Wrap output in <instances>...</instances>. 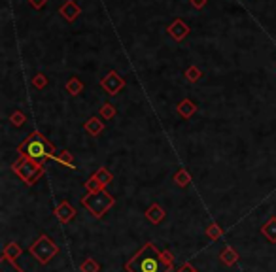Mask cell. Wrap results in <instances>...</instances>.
Instances as JSON below:
<instances>
[{
	"label": "cell",
	"mask_w": 276,
	"mask_h": 272,
	"mask_svg": "<svg viewBox=\"0 0 276 272\" xmlns=\"http://www.w3.org/2000/svg\"><path fill=\"white\" fill-rule=\"evenodd\" d=\"M80 271L82 272H99L101 271V265H99L95 259L89 257V259H86V261L80 265Z\"/></svg>",
	"instance_id": "ac0fdd59"
},
{
	"label": "cell",
	"mask_w": 276,
	"mask_h": 272,
	"mask_svg": "<svg viewBox=\"0 0 276 272\" xmlns=\"http://www.w3.org/2000/svg\"><path fill=\"white\" fill-rule=\"evenodd\" d=\"M19 153H21V157L33 159V161L42 165L44 161L53 159L55 148L52 146V142H48L40 133H33V135L19 146Z\"/></svg>",
	"instance_id": "7a4b0ae2"
},
{
	"label": "cell",
	"mask_w": 276,
	"mask_h": 272,
	"mask_svg": "<svg viewBox=\"0 0 276 272\" xmlns=\"http://www.w3.org/2000/svg\"><path fill=\"white\" fill-rule=\"evenodd\" d=\"M261 235L267 238L269 242H276V216H273L271 220L267 221L263 227H261Z\"/></svg>",
	"instance_id": "9c48e42d"
},
{
	"label": "cell",
	"mask_w": 276,
	"mask_h": 272,
	"mask_svg": "<svg viewBox=\"0 0 276 272\" xmlns=\"http://www.w3.org/2000/svg\"><path fill=\"white\" fill-rule=\"evenodd\" d=\"M101 114H103V116H104L106 119H110V118H114L116 110H114V106H112V104H104L103 110H101Z\"/></svg>",
	"instance_id": "7402d4cb"
},
{
	"label": "cell",
	"mask_w": 276,
	"mask_h": 272,
	"mask_svg": "<svg viewBox=\"0 0 276 272\" xmlns=\"http://www.w3.org/2000/svg\"><path fill=\"white\" fill-rule=\"evenodd\" d=\"M220 259H222V263H224V265H227V267H233V265L239 261V254H237V252H235L231 246H227L224 252L220 254Z\"/></svg>",
	"instance_id": "30bf717a"
},
{
	"label": "cell",
	"mask_w": 276,
	"mask_h": 272,
	"mask_svg": "<svg viewBox=\"0 0 276 272\" xmlns=\"http://www.w3.org/2000/svg\"><path fill=\"white\" fill-rule=\"evenodd\" d=\"M53 159L57 161V163H61V165H65V167H69V169H74V161H72V155L69 152H63L61 153H55L53 155Z\"/></svg>",
	"instance_id": "5bb4252c"
},
{
	"label": "cell",
	"mask_w": 276,
	"mask_h": 272,
	"mask_svg": "<svg viewBox=\"0 0 276 272\" xmlns=\"http://www.w3.org/2000/svg\"><path fill=\"white\" fill-rule=\"evenodd\" d=\"M86 131H87V133H91V136H97L101 131H103V123H101L99 119L91 118L86 123Z\"/></svg>",
	"instance_id": "e0dca14e"
},
{
	"label": "cell",
	"mask_w": 276,
	"mask_h": 272,
	"mask_svg": "<svg viewBox=\"0 0 276 272\" xmlns=\"http://www.w3.org/2000/svg\"><path fill=\"white\" fill-rule=\"evenodd\" d=\"M86 189L89 191V193H99V191H103L104 187L101 186V184H99V182H97L93 176H91V178L86 182Z\"/></svg>",
	"instance_id": "d6986e66"
},
{
	"label": "cell",
	"mask_w": 276,
	"mask_h": 272,
	"mask_svg": "<svg viewBox=\"0 0 276 272\" xmlns=\"http://www.w3.org/2000/svg\"><path fill=\"white\" fill-rule=\"evenodd\" d=\"M174 182H176V186H180V187H186V186H190V182H191V176H190V172L188 170H178L176 172V176H174Z\"/></svg>",
	"instance_id": "9a60e30c"
},
{
	"label": "cell",
	"mask_w": 276,
	"mask_h": 272,
	"mask_svg": "<svg viewBox=\"0 0 276 272\" xmlns=\"http://www.w3.org/2000/svg\"><path fill=\"white\" fill-rule=\"evenodd\" d=\"M12 169H14V172L17 174L27 186H34L36 182H38V178L44 174L42 165L33 161V159H27V157H21L17 163H14Z\"/></svg>",
	"instance_id": "277c9868"
},
{
	"label": "cell",
	"mask_w": 276,
	"mask_h": 272,
	"mask_svg": "<svg viewBox=\"0 0 276 272\" xmlns=\"http://www.w3.org/2000/svg\"><path fill=\"white\" fill-rule=\"evenodd\" d=\"M93 178H95V180H97V182H99V184H101L103 187H106L108 184H110V182H112V174H110L108 170L104 169V167H103V169L97 170V172L93 174Z\"/></svg>",
	"instance_id": "4fadbf2b"
},
{
	"label": "cell",
	"mask_w": 276,
	"mask_h": 272,
	"mask_svg": "<svg viewBox=\"0 0 276 272\" xmlns=\"http://www.w3.org/2000/svg\"><path fill=\"white\" fill-rule=\"evenodd\" d=\"M178 272H197V271H195V269L191 267L190 263H186V265H182V267L178 269Z\"/></svg>",
	"instance_id": "484cf974"
},
{
	"label": "cell",
	"mask_w": 276,
	"mask_h": 272,
	"mask_svg": "<svg viewBox=\"0 0 276 272\" xmlns=\"http://www.w3.org/2000/svg\"><path fill=\"white\" fill-rule=\"evenodd\" d=\"M193 2H195V4H203V0H193Z\"/></svg>",
	"instance_id": "4316f807"
},
{
	"label": "cell",
	"mask_w": 276,
	"mask_h": 272,
	"mask_svg": "<svg viewBox=\"0 0 276 272\" xmlns=\"http://www.w3.org/2000/svg\"><path fill=\"white\" fill-rule=\"evenodd\" d=\"M23 121H25V116H23V114H21V112H16V114H14V116H12V123H14V125H23Z\"/></svg>",
	"instance_id": "603a6c76"
},
{
	"label": "cell",
	"mask_w": 276,
	"mask_h": 272,
	"mask_svg": "<svg viewBox=\"0 0 276 272\" xmlns=\"http://www.w3.org/2000/svg\"><path fill=\"white\" fill-rule=\"evenodd\" d=\"M55 216H57V220L61 221V223H69V221L74 220V216H76V210L70 206V203L67 201H63V203L59 204L57 208H55Z\"/></svg>",
	"instance_id": "52a82bcc"
},
{
	"label": "cell",
	"mask_w": 276,
	"mask_h": 272,
	"mask_svg": "<svg viewBox=\"0 0 276 272\" xmlns=\"http://www.w3.org/2000/svg\"><path fill=\"white\" fill-rule=\"evenodd\" d=\"M34 85L36 87H44V85H46V78H44L42 74H38L34 78Z\"/></svg>",
	"instance_id": "d4e9b609"
},
{
	"label": "cell",
	"mask_w": 276,
	"mask_h": 272,
	"mask_svg": "<svg viewBox=\"0 0 276 272\" xmlns=\"http://www.w3.org/2000/svg\"><path fill=\"white\" fill-rule=\"evenodd\" d=\"M188 78H190L191 82H197V80L201 78V72L195 70V68H190V70H188Z\"/></svg>",
	"instance_id": "cb8c5ba5"
},
{
	"label": "cell",
	"mask_w": 276,
	"mask_h": 272,
	"mask_svg": "<svg viewBox=\"0 0 276 272\" xmlns=\"http://www.w3.org/2000/svg\"><path fill=\"white\" fill-rule=\"evenodd\" d=\"M146 220L152 221L154 225H159L161 221L165 220V210L161 208V204H152L148 210H146Z\"/></svg>",
	"instance_id": "ba28073f"
},
{
	"label": "cell",
	"mask_w": 276,
	"mask_h": 272,
	"mask_svg": "<svg viewBox=\"0 0 276 272\" xmlns=\"http://www.w3.org/2000/svg\"><path fill=\"white\" fill-rule=\"evenodd\" d=\"M29 252H31V255H33V257H36V261H38V263L48 265L53 257L57 255L59 248L55 246V242H53L52 238L46 237V235H42V237H38L34 242L31 244Z\"/></svg>",
	"instance_id": "5b68a950"
},
{
	"label": "cell",
	"mask_w": 276,
	"mask_h": 272,
	"mask_svg": "<svg viewBox=\"0 0 276 272\" xmlns=\"http://www.w3.org/2000/svg\"><path fill=\"white\" fill-rule=\"evenodd\" d=\"M101 85H103V87L108 91V93H110V95H116L118 91H121V87H123L125 84H123V80H121L116 72H110L106 78H103Z\"/></svg>",
	"instance_id": "8992f818"
},
{
	"label": "cell",
	"mask_w": 276,
	"mask_h": 272,
	"mask_svg": "<svg viewBox=\"0 0 276 272\" xmlns=\"http://www.w3.org/2000/svg\"><path fill=\"white\" fill-rule=\"evenodd\" d=\"M21 254H23V250H21V246L19 244H16V242H8L6 246H4V252H2V255H6V257H10V259H17V257H21Z\"/></svg>",
	"instance_id": "7c38bea8"
},
{
	"label": "cell",
	"mask_w": 276,
	"mask_h": 272,
	"mask_svg": "<svg viewBox=\"0 0 276 272\" xmlns=\"http://www.w3.org/2000/svg\"><path fill=\"white\" fill-rule=\"evenodd\" d=\"M195 110H197V106H195L191 101H182L180 104H178V112H180L184 118H190Z\"/></svg>",
	"instance_id": "2e32d148"
},
{
	"label": "cell",
	"mask_w": 276,
	"mask_h": 272,
	"mask_svg": "<svg viewBox=\"0 0 276 272\" xmlns=\"http://www.w3.org/2000/svg\"><path fill=\"white\" fill-rule=\"evenodd\" d=\"M207 237H208V238H212V240H218V238L222 237V227H218L216 223L208 225V229H207Z\"/></svg>",
	"instance_id": "ffe728a7"
},
{
	"label": "cell",
	"mask_w": 276,
	"mask_h": 272,
	"mask_svg": "<svg viewBox=\"0 0 276 272\" xmlns=\"http://www.w3.org/2000/svg\"><path fill=\"white\" fill-rule=\"evenodd\" d=\"M114 204H116V199L110 193H106L104 189L99 191V193H89L82 199V206L86 210H89V214L93 218H97V220H101Z\"/></svg>",
	"instance_id": "3957f363"
},
{
	"label": "cell",
	"mask_w": 276,
	"mask_h": 272,
	"mask_svg": "<svg viewBox=\"0 0 276 272\" xmlns=\"http://www.w3.org/2000/svg\"><path fill=\"white\" fill-rule=\"evenodd\" d=\"M174 257L171 252H159L155 244L146 242L137 254L125 263L127 272H171Z\"/></svg>",
	"instance_id": "6da1fadb"
},
{
	"label": "cell",
	"mask_w": 276,
	"mask_h": 272,
	"mask_svg": "<svg viewBox=\"0 0 276 272\" xmlns=\"http://www.w3.org/2000/svg\"><path fill=\"white\" fill-rule=\"evenodd\" d=\"M0 272H25L23 269H19L17 263L6 255L0 257Z\"/></svg>",
	"instance_id": "8fae6325"
},
{
	"label": "cell",
	"mask_w": 276,
	"mask_h": 272,
	"mask_svg": "<svg viewBox=\"0 0 276 272\" xmlns=\"http://www.w3.org/2000/svg\"><path fill=\"white\" fill-rule=\"evenodd\" d=\"M67 89H69L72 95H78V93L82 91V82H78V80L74 78V80H70L69 84H67Z\"/></svg>",
	"instance_id": "44dd1931"
}]
</instances>
